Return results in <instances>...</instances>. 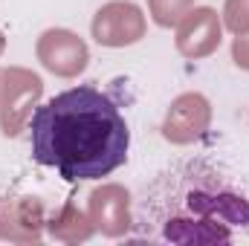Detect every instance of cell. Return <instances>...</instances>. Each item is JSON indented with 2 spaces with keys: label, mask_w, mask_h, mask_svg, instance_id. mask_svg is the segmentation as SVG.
<instances>
[{
  "label": "cell",
  "mask_w": 249,
  "mask_h": 246,
  "mask_svg": "<svg viewBox=\"0 0 249 246\" xmlns=\"http://www.w3.org/2000/svg\"><path fill=\"white\" fill-rule=\"evenodd\" d=\"M38 58L50 72L72 78V75L87 70L90 53H87V44L75 32H70V29H47L38 38Z\"/></svg>",
  "instance_id": "cell-6"
},
{
  "label": "cell",
  "mask_w": 249,
  "mask_h": 246,
  "mask_svg": "<svg viewBox=\"0 0 249 246\" xmlns=\"http://www.w3.org/2000/svg\"><path fill=\"white\" fill-rule=\"evenodd\" d=\"M220 47V18L214 9L200 6L188 9V15L177 23V50L183 58H206Z\"/></svg>",
  "instance_id": "cell-9"
},
{
  "label": "cell",
  "mask_w": 249,
  "mask_h": 246,
  "mask_svg": "<svg viewBox=\"0 0 249 246\" xmlns=\"http://www.w3.org/2000/svg\"><path fill=\"white\" fill-rule=\"evenodd\" d=\"M212 122V107L206 96L200 93H183L171 102L165 122H162V136L174 145H191L197 142Z\"/></svg>",
  "instance_id": "cell-5"
},
{
  "label": "cell",
  "mask_w": 249,
  "mask_h": 246,
  "mask_svg": "<svg viewBox=\"0 0 249 246\" xmlns=\"http://www.w3.org/2000/svg\"><path fill=\"white\" fill-rule=\"evenodd\" d=\"M47 229H50V235H53L55 241H64V244H84V241L96 232L90 214H84V211L72 203V197L47 220Z\"/></svg>",
  "instance_id": "cell-10"
},
{
  "label": "cell",
  "mask_w": 249,
  "mask_h": 246,
  "mask_svg": "<svg viewBox=\"0 0 249 246\" xmlns=\"http://www.w3.org/2000/svg\"><path fill=\"white\" fill-rule=\"evenodd\" d=\"M232 58L241 70H249V32L247 35H238L235 44H232Z\"/></svg>",
  "instance_id": "cell-13"
},
{
  "label": "cell",
  "mask_w": 249,
  "mask_h": 246,
  "mask_svg": "<svg viewBox=\"0 0 249 246\" xmlns=\"http://www.w3.org/2000/svg\"><path fill=\"white\" fill-rule=\"evenodd\" d=\"M136 223L168 244H229L232 229H249V197L220 165L186 159L145 185Z\"/></svg>",
  "instance_id": "cell-2"
},
{
  "label": "cell",
  "mask_w": 249,
  "mask_h": 246,
  "mask_svg": "<svg viewBox=\"0 0 249 246\" xmlns=\"http://www.w3.org/2000/svg\"><path fill=\"white\" fill-rule=\"evenodd\" d=\"M3 44H6V41H3V35H0V53H3Z\"/></svg>",
  "instance_id": "cell-15"
},
{
  "label": "cell",
  "mask_w": 249,
  "mask_h": 246,
  "mask_svg": "<svg viewBox=\"0 0 249 246\" xmlns=\"http://www.w3.org/2000/svg\"><path fill=\"white\" fill-rule=\"evenodd\" d=\"M3 78H6V72L0 70V81H3ZM0 99H3V84H0Z\"/></svg>",
  "instance_id": "cell-14"
},
{
  "label": "cell",
  "mask_w": 249,
  "mask_h": 246,
  "mask_svg": "<svg viewBox=\"0 0 249 246\" xmlns=\"http://www.w3.org/2000/svg\"><path fill=\"white\" fill-rule=\"evenodd\" d=\"M90 29L102 47H130L145 35V15L127 0H113L96 12Z\"/></svg>",
  "instance_id": "cell-4"
},
{
  "label": "cell",
  "mask_w": 249,
  "mask_h": 246,
  "mask_svg": "<svg viewBox=\"0 0 249 246\" xmlns=\"http://www.w3.org/2000/svg\"><path fill=\"white\" fill-rule=\"evenodd\" d=\"M32 159L67 183L102 180L127 159L130 130L119 105L99 87H70L29 116Z\"/></svg>",
  "instance_id": "cell-1"
},
{
  "label": "cell",
  "mask_w": 249,
  "mask_h": 246,
  "mask_svg": "<svg viewBox=\"0 0 249 246\" xmlns=\"http://www.w3.org/2000/svg\"><path fill=\"white\" fill-rule=\"evenodd\" d=\"M44 203L32 194L0 197V241L9 244H38L44 238Z\"/></svg>",
  "instance_id": "cell-3"
},
{
  "label": "cell",
  "mask_w": 249,
  "mask_h": 246,
  "mask_svg": "<svg viewBox=\"0 0 249 246\" xmlns=\"http://www.w3.org/2000/svg\"><path fill=\"white\" fill-rule=\"evenodd\" d=\"M223 23L235 35L249 32V0H226L223 6Z\"/></svg>",
  "instance_id": "cell-12"
},
{
  "label": "cell",
  "mask_w": 249,
  "mask_h": 246,
  "mask_svg": "<svg viewBox=\"0 0 249 246\" xmlns=\"http://www.w3.org/2000/svg\"><path fill=\"white\" fill-rule=\"evenodd\" d=\"M151 18L160 26H177L191 9V0H148Z\"/></svg>",
  "instance_id": "cell-11"
},
{
  "label": "cell",
  "mask_w": 249,
  "mask_h": 246,
  "mask_svg": "<svg viewBox=\"0 0 249 246\" xmlns=\"http://www.w3.org/2000/svg\"><path fill=\"white\" fill-rule=\"evenodd\" d=\"M87 214H90L96 232H102L105 238H124L130 232V226H133L127 188H122L116 183H107L102 188H96L90 194Z\"/></svg>",
  "instance_id": "cell-7"
},
{
  "label": "cell",
  "mask_w": 249,
  "mask_h": 246,
  "mask_svg": "<svg viewBox=\"0 0 249 246\" xmlns=\"http://www.w3.org/2000/svg\"><path fill=\"white\" fill-rule=\"evenodd\" d=\"M41 78L35 72L26 70H9L6 72V84H3V133L6 136H18V130L29 119L35 102L41 99Z\"/></svg>",
  "instance_id": "cell-8"
}]
</instances>
